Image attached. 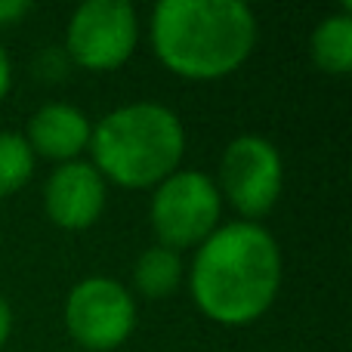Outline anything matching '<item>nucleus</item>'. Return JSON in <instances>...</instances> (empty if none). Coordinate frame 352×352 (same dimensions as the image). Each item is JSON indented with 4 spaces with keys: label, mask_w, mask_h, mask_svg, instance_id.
I'll return each instance as SVG.
<instances>
[{
    "label": "nucleus",
    "mask_w": 352,
    "mask_h": 352,
    "mask_svg": "<svg viewBox=\"0 0 352 352\" xmlns=\"http://www.w3.org/2000/svg\"><path fill=\"white\" fill-rule=\"evenodd\" d=\"M285 260L275 235L263 223L232 219L195 248L186 269L188 294L198 312L223 328L260 322L278 300Z\"/></svg>",
    "instance_id": "f257e3e1"
},
{
    "label": "nucleus",
    "mask_w": 352,
    "mask_h": 352,
    "mask_svg": "<svg viewBox=\"0 0 352 352\" xmlns=\"http://www.w3.org/2000/svg\"><path fill=\"white\" fill-rule=\"evenodd\" d=\"M148 41L170 74L210 84L250 59L256 16L241 0H161L152 10Z\"/></svg>",
    "instance_id": "f03ea898"
},
{
    "label": "nucleus",
    "mask_w": 352,
    "mask_h": 352,
    "mask_svg": "<svg viewBox=\"0 0 352 352\" xmlns=\"http://www.w3.org/2000/svg\"><path fill=\"white\" fill-rule=\"evenodd\" d=\"M87 152L105 182L142 192L179 170L186 127L170 105L130 102L93 124Z\"/></svg>",
    "instance_id": "7ed1b4c3"
},
{
    "label": "nucleus",
    "mask_w": 352,
    "mask_h": 352,
    "mask_svg": "<svg viewBox=\"0 0 352 352\" xmlns=\"http://www.w3.org/2000/svg\"><path fill=\"white\" fill-rule=\"evenodd\" d=\"M223 198L213 176L201 170H176L152 188L148 223L161 248L176 254L198 248L223 226Z\"/></svg>",
    "instance_id": "20e7f679"
},
{
    "label": "nucleus",
    "mask_w": 352,
    "mask_h": 352,
    "mask_svg": "<svg viewBox=\"0 0 352 352\" xmlns=\"http://www.w3.org/2000/svg\"><path fill=\"white\" fill-rule=\"evenodd\" d=\"M140 43V16L127 0H87L65 25V56L93 74L118 72Z\"/></svg>",
    "instance_id": "39448f33"
},
{
    "label": "nucleus",
    "mask_w": 352,
    "mask_h": 352,
    "mask_svg": "<svg viewBox=\"0 0 352 352\" xmlns=\"http://www.w3.org/2000/svg\"><path fill=\"white\" fill-rule=\"evenodd\" d=\"M217 188L223 204H232L238 217L260 223L278 204L285 188V161L272 140L241 133L223 148L217 170Z\"/></svg>",
    "instance_id": "423d86ee"
},
{
    "label": "nucleus",
    "mask_w": 352,
    "mask_h": 352,
    "mask_svg": "<svg viewBox=\"0 0 352 352\" xmlns=\"http://www.w3.org/2000/svg\"><path fill=\"white\" fill-rule=\"evenodd\" d=\"M65 328L80 352H115L136 328L130 287L109 275L80 278L65 297Z\"/></svg>",
    "instance_id": "0eeeda50"
},
{
    "label": "nucleus",
    "mask_w": 352,
    "mask_h": 352,
    "mask_svg": "<svg viewBox=\"0 0 352 352\" xmlns=\"http://www.w3.org/2000/svg\"><path fill=\"white\" fill-rule=\"evenodd\" d=\"M105 201H109V182L84 158L56 164L43 182V213L56 229H93L105 213Z\"/></svg>",
    "instance_id": "6e6552de"
},
{
    "label": "nucleus",
    "mask_w": 352,
    "mask_h": 352,
    "mask_svg": "<svg viewBox=\"0 0 352 352\" xmlns=\"http://www.w3.org/2000/svg\"><path fill=\"white\" fill-rule=\"evenodd\" d=\"M90 133L93 121L87 118V111L72 102H47L28 118L22 136L34 158L68 164V161H80V155L90 148Z\"/></svg>",
    "instance_id": "1a4fd4ad"
},
{
    "label": "nucleus",
    "mask_w": 352,
    "mask_h": 352,
    "mask_svg": "<svg viewBox=\"0 0 352 352\" xmlns=\"http://www.w3.org/2000/svg\"><path fill=\"white\" fill-rule=\"evenodd\" d=\"M309 56L316 68L334 78H346L352 72V12L349 6L343 12L322 19L309 37Z\"/></svg>",
    "instance_id": "9d476101"
},
{
    "label": "nucleus",
    "mask_w": 352,
    "mask_h": 352,
    "mask_svg": "<svg viewBox=\"0 0 352 352\" xmlns=\"http://www.w3.org/2000/svg\"><path fill=\"white\" fill-rule=\"evenodd\" d=\"M182 281H186V263H182V254H176V250L152 244L136 256L133 287L146 300H167L170 294L179 291Z\"/></svg>",
    "instance_id": "9b49d317"
},
{
    "label": "nucleus",
    "mask_w": 352,
    "mask_h": 352,
    "mask_svg": "<svg viewBox=\"0 0 352 352\" xmlns=\"http://www.w3.org/2000/svg\"><path fill=\"white\" fill-rule=\"evenodd\" d=\"M34 164H37V158L31 152V146L25 142V136L3 130L0 133V201L22 192L28 186Z\"/></svg>",
    "instance_id": "f8f14e48"
},
{
    "label": "nucleus",
    "mask_w": 352,
    "mask_h": 352,
    "mask_svg": "<svg viewBox=\"0 0 352 352\" xmlns=\"http://www.w3.org/2000/svg\"><path fill=\"white\" fill-rule=\"evenodd\" d=\"M31 12L28 0H0V28H12Z\"/></svg>",
    "instance_id": "ddd939ff"
},
{
    "label": "nucleus",
    "mask_w": 352,
    "mask_h": 352,
    "mask_svg": "<svg viewBox=\"0 0 352 352\" xmlns=\"http://www.w3.org/2000/svg\"><path fill=\"white\" fill-rule=\"evenodd\" d=\"M10 90H12V62H10L6 47L0 43V105H3V99L10 96Z\"/></svg>",
    "instance_id": "4468645a"
},
{
    "label": "nucleus",
    "mask_w": 352,
    "mask_h": 352,
    "mask_svg": "<svg viewBox=\"0 0 352 352\" xmlns=\"http://www.w3.org/2000/svg\"><path fill=\"white\" fill-rule=\"evenodd\" d=\"M10 334H12V306L6 303V297L0 294V349L6 346Z\"/></svg>",
    "instance_id": "2eb2a0df"
},
{
    "label": "nucleus",
    "mask_w": 352,
    "mask_h": 352,
    "mask_svg": "<svg viewBox=\"0 0 352 352\" xmlns=\"http://www.w3.org/2000/svg\"><path fill=\"white\" fill-rule=\"evenodd\" d=\"M72 352H80V349H72Z\"/></svg>",
    "instance_id": "dca6fc26"
}]
</instances>
